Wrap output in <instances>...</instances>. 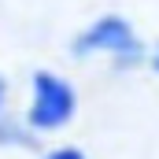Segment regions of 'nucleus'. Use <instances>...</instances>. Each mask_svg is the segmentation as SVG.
Returning a JSON list of instances; mask_svg holds the SVG:
<instances>
[{
    "mask_svg": "<svg viewBox=\"0 0 159 159\" xmlns=\"http://www.w3.org/2000/svg\"><path fill=\"white\" fill-rule=\"evenodd\" d=\"M34 141H37V133H34L22 119H15V115H7V111L0 115V144H4V148H30Z\"/></svg>",
    "mask_w": 159,
    "mask_h": 159,
    "instance_id": "7ed1b4c3",
    "label": "nucleus"
},
{
    "mask_svg": "<svg viewBox=\"0 0 159 159\" xmlns=\"http://www.w3.org/2000/svg\"><path fill=\"white\" fill-rule=\"evenodd\" d=\"M4 104H7V81H4V74H0V115H4Z\"/></svg>",
    "mask_w": 159,
    "mask_h": 159,
    "instance_id": "39448f33",
    "label": "nucleus"
},
{
    "mask_svg": "<svg viewBox=\"0 0 159 159\" xmlns=\"http://www.w3.org/2000/svg\"><path fill=\"white\" fill-rule=\"evenodd\" d=\"M44 159H89L81 148H70V144H63V148H52V152H44Z\"/></svg>",
    "mask_w": 159,
    "mask_h": 159,
    "instance_id": "20e7f679",
    "label": "nucleus"
},
{
    "mask_svg": "<svg viewBox=\"0 0 159 159\" xmlns=\"http://www.w3.org/2000/svg\"><path fill=\"white\" fill-rule=\"evenodd\" d=\"M152 67H156V74H159V44H156V52H152Z\"/></svg>",
    "mask_w": 159,
    "mask_h": 159,
    "instance_id": "423d86ee",
    "label": "nucleus"
},
{
    "mask_svg": "<svg viewBox=\"0 0 159 159\" xmlns=\"http://www.w3.org/2000/svg\"><path fill=\"white\" fill-rule=\"evenodd\" d=\"M74 111H78L74 85L63 74H56V70H34V78H30V104H26L22 122L34 133H56V129H63L74 119Z\"/></svg>",
    "mask_w": 159,
    "mask_h": 159,
    "instance_id": "f257e3e1",
    "label": "nucleus"
},
{
    "mask_svg": "<svg viewBox=\"0 0 159 159\" xmlns=\"http://www.w3.org/2000/svg\"><path fill=\"white\" fill-rule=\"evenodd\" d=\"M70 52L85 59V56H111L119 67H133L144 59V44L137 41L133 26L122 15H100L93 19L78 37L70 41Z\"/></svg>",
    "mask_w": 159,
    "mask_h": 159,
    "instance_id": "f03ea898",
    "label": "nucleus"
}]
</instances>
